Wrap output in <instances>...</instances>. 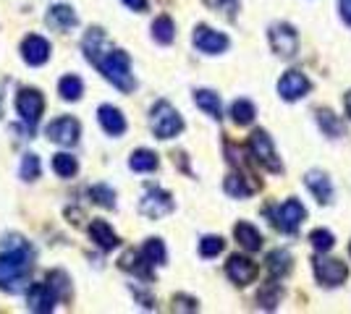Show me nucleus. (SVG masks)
Returning a JSON list of instances; mask_svg holds the SVG:
<instances>
[{
	"label": "nucleus",
	"mask_w": 351,
	"mask_h": 314,
	"mask_svg": "<svg viewBox=\"0 0 351 314\" xmlns=\"http://www.w3.org/2000/svg\"><path fill=\"white\" fill-rule=\"evenodd\" d=\"M32 262H34V246L21 236H8L0 246V291L19 293L27 288Z\"/></svg>",
	"instance_id": "obj_1"
},
{
	"label": "nucleus",
	"mask_w": 351,
	"mask_h": 314,
	"mask_svg": "<svg viewBox=\"0 0 351 314\" xmlns=\"http://www.w3.org/2000/svg\"><path fill=\"white\" fill-rule=\"evenodd\" d=\"M97 68H100V74L121 92H134L136 87V81H134V74H132V58H129V53L126 50H118L113 47L108 55H105L100 63H97Z\"/></svg>",
	"instance_id": "obj_2"
},
{
	"label": "nucleus",
	"mask_w": 351,
	"mask_h": 314,
	"mask_svg": "<svg viewBox=\"0 0 351 314\" xmlns=\"http://www.w3.org/2000/svg\"><path fill=\"white\" fill-rule=\"evenodd\" d=\"M149 126H152V134L158 139L168 142L184 131V118L168 100H158L149 110Z\"/></svg>",
	"instance_id": "obj_3"
},
{
	"label": "nucleus",
	"mask_w": 351,
	"mask_h": 314,
	"mask_svg": "<svg viewBox=\"0 0 351 314\" xmlns=\"http://www.w3.org/2000/svg\"><path fill=\"white\" fill-rule=\"evenodd\" d=\"M249 152H252V157L263 165L265 170H270V173H280L283 170V163H280L278 152H276V144H273V139H270V134L265 129L252 131V136H249Z\"/></svg>",
	"instance_id": "obj_4"
},
{
	"label": "nucleus",
	"mask_w": 351,
	"mask_h": 314,
	"mask_svg": "<svg viewBox=\"0 0 351 314\" xmlns=\"http://www.w3.org/2000/svg\"><path fill=\"white\" fill-rule=\"evenodd\" d=\"M270 218H273V225L278 228L280 233H296L299 231V225L307 220V209L304 205L299 202V199H286L283 205L270 212Z\"/></svg>",
	"instance_id": "obj_5"
},
{
	"label": "nucleus",
	"mask_w": 351,
	"mask_h": 314,
	"mask_svg": "<svg viewBox=\"0 0 351 314\" xmlns=\"http://www.w3.org/2000/svg\"><path fill=\"white\" fill-rule=\"evenodd\" d=\"M173 209H176L173 196L168 194L165 189H160V186H149L145 192V196H142V202H139V212L145 218H149V220H160L165 215H171Z\"/></svg>",
	"instance_id": "obj_6"
},
{
	"label": "nucleus",
	"mask_w": 351,
	"mask_h": 314,
	"mask_svg": "<svg viewBox=\"0 0 351 314\" xmlns=\"http://www.w3.org/2000/svg\"><path fill=\"white\" fill-rule=\"evenodd\" d=\"M267 40H270V47L278 58H293L299 53V34L291 24L286 21H278L267 29Z\"/></svg>",
	"instance_id": "obj_7"
},
{
	"label": "nucleus",
	"mask_w": 351,
	"mask_h": 314,
	"mask_svg": "<svg viewBox=\"0 0 351 314\" xmlns=\"http://www.w3.org/2000/svg\"><path fill=\"white\" fill-rule=\"evenodd\" d=\"M312 267H315L317 283L328 285V288H336V285H341L349 278V267L341 259H333V257H315Z\"/></svg>",
	"instance_id": "obj_8"
},
{
	"label": "nucleus",
	"mask_w": 351,
	"mask_h": 314,
	"mask_svg": "<svg viewBox=\"0 0 351 314\" xmlns=\"http://www.w3.org/2000/svg\"><path fill=\"white\" fill-rule=\"evenodd\" d=\"M43 110H45V97L40 90H21L19 97H16V113L21 116V120L27 123V129H34L37 120L43 118Z\"/></svg>",
	"instance_id": "obj_9"
},
{
	"label": "nucleus",
	"mask_w": 351,
	"mask_h": 314,
	"mask_svg": "<svg viewBox=\"0 0 351 314\" xmlns=\"http://www.w3.org/2000/svg\"><path fill=\"white\" fill-rule=\"evenodd\" d=\"M45 134H47V139L53 144H58V147H73L79 142V136H82V126L71 116H60V118H56L45 129Z\"/></svg>",
	"instance_id": "obj_10"
},
{
	"label": "nucleus",
	"mask_w": 351,
	"mask_h": 314,
	"mask_svg": "<svg viewBox=\"0 0 351 314\" xmlns=\"http://www.w3.org/2000/svg\"><path fill=\"white\" fill-rule=\"evenodd\" d=\"M191 42H194V47H197L199 53H205V55H220V53H226L228 45H231L223 31H215L213 27H207V24H199V27L194 29Z\"/></svg>",
	"instance_id": "obj_11"
},
{
	"label": "nucleus",
	"mask_w": 351,
	"mask_h": 314,
	"mask_svg": "<svg viewBox=\"0 0 351 314\" xmlns=\"http://www.w3.org/2000/svg\"><path fill=\"white\" fill-rule=\"evenodd\" d=\"M309 90H312V81H309L302 71H286V74L278 79V94L286 103L302 100Z\"/></svg>",
	"instance_id": "obj_12"
},
{
	"label": "nucleus",
	"mask_w": 351,
	"mask_h": 314,
	"mask_svg": "<svg viewBox=\"0 0 351 314\" xmlns=\"http://www.w3.org/2000/svg\"><path fill=\"white\" fill-rule=\"evenodd\" d=\"M82 50H84V58L97 66V63L113 50V45L108 42V34H105L100 27H92V29L84 34V40H82Z\"/></svg>",
	"instance_id": "obj_13"
},
{
	"label": "nucleus",
	"mask_w": 351,
	"mask_h": 314,
	"mask_svg": "<svg viewBox=\"0 0 351 314\" xmlns=\"http://www.w3.org/2000/svg\"><path fill=\"white\" fill-rule=\"evenodd\" d=\"M257 265L249 259V257H241V254H234L228 262H226V275H228V280L236 285H249L257 280Z\"/></svg>",
	"instance_id": "obj_14"
},
{
	"label": "nucleus",
	"mask_w": 351,
	"mask_h": 314,
	"mask_svg": "<svg viewBox=\"0 0 351 314\" xmlns=\"http://www.w3.org/2000/svg\"><path fill=\"white\" fill-rule=\"evenodd\" d=\"M56 301H60V296L56 293V288L47 283H34L29 288V293H27V306H29L32 312H53L56 309Z\"/></svg>",
	"instance_id": "obj_15"
},
{
	"label": "nucleus",
	"mask_w": 351,
	"mask_h": 314,
	"mask_svg": "<svg viewBox=\"0 0 351 314\" xmlns=\"http://www.w3.org/2000/svg\"><path fill=\"white\" fill-rule=\"evenodd\" d=\"M50 53H53V47L40 34H29L21 42V58H24V63H29V66H45L50 60Z\"/></svg>",
	"instance_id": "obj_16"
},
{
	"label": "nucleus",
	"mask_w": 351,
	"mask_h": 314,
	"mask_svg": "<svg viewBox=\"0 0 351 314\" xmlns=\"http://www.w3.org/2000/svg\"><path fill=\"white\" fill-rule=\"evenodd\" d=\"M304 186L309 189V194L315 196L320 205H330L333 202V181L328 173L322 170H309L304 176Z\"/></svg>",
	"instance_id": "obj_17"
},
{
	"label": "nucleus",
	"mask_w": 351,
	"mask_h": 314,
	"mask_svg": "<svg viewBox=\"0 0 351 314\" xmlns=\"http://www.w3.org/2000/svg\"><path fill=\"white\" fill-rule=\"evenodd\" d=\"M97 120H100V126L108 136H121L126 131V118L116 105H100L97 107Z\"/></svg>",
	"instance_id": "obj_18"
},
{
	"label": "nucleus",
	"mask_w": 351,
	"mask_h": 314,
	"mask_svg": "<svg viewBox=\"0 0 351 314\" xmlns=\"http://www.w3.org/2000/svg\"><path fill=\"white\" fill-rule=\"evenodd\" d=\"M47 24L58 31H69L79 24V16H76V11H73L71 5H66V3H56V5L47 11Z\"/></svg>",
	"instance_id": "obj_19"
},
{
	"label": "nucleus",
	"mask_w": 351,
	"mask_h": 314,
	"mask_svg": "<svg viewBox=\"0 0 351 314\" xmlns=\"http://www.w3.org/2000/svg\"><path fill=\"white\" fill-rule=\"evenodd\" d=\"M89 236H92V241L100 246V249H105V252H113L118 244H121V239L116 236V231L110 228V223L108 220H92V225H89Z\"/></svg>",
	"instance_id": "obj_20"
},
{
	"label": "nucleus",
	"mask_w": 351,
	"mask_h": 314,
	"mask_svg": "<svg viewBox=\"0 0 351 314\" xmlns=\"http://www.w3.org/2000/svg\"><path fill=\"white\" fill-rule=\"evenodd\" d=\"M194 103L199 110H205L210 118L220 120L223 118V103H220V94L213 90H197L194 92Z\"/></svg>",
	"instance_id": "obj_21"
},
{
	"label": "nucleus",
	"mask_w": 351,
	"mask_h": 314,
	"mask_svg": "<svg viewBox=\"0 0 351 314\" xmlns=\"http://www.w3.org/2000/svg\"><path fill=\"white\" fill-rule=\"evenodd\" d=\"M234 236L247 252H260V249H263V233L252 223H239L234 228Z\"/></svg>",
	"instance_id": "obj_22"
},
{
	"label": "nucleus",
	"mask_w": 351,
	"mask_h": 314,
	"mask_svg": "<svg viewBox=\"0 0 351 314\" xmlns=\"http://www.w3.org/2000/svg\"><path fill=\"white\" fill-rule=\"evenodd\" d=\"M252 176H241V173H231L226 183H223V189H226V194L234 196V199H244V196L254 194V189H257V183H249Z\"/></svg>",
	"instance_id": "obj_23"
},
{
	"label": "nucleus",
	"mask_w": 351,
	"mask_h": 314,
	"mask_svg": "<svg viewBox=\"0 0 351 314\" xmlns=\"http://www.w3.org/2000/svg\"><path fill=\"white\" fill-rule=\"evenodd\" d=\"M152 40L158 42V45H171L176 40V24L171 16H158L155 21H152Z\"/></svg>",
	"instance_id": "obj_24"
},
{
	"label": "nucleus",
	"mask_w": 351,
	"mask_h": 314,
	"mask_svg": "<svg viewBox=\"0 0 351 314\" xmlns=\"http://www.w3.org/2000/svg\"><path fill=\"white\" fill-rule=\"evenodd\" d=\"M158 165H160V160L152 150H136L129 157V168L134 173H152V170H158Z\"/></svg>",
	"instance_id": "obj_25"
},
{
	"label": "nucleus",
	"mask_w": 351,
	"mask_h": 314,
	"mask_svg": "<svg viewBox=\"0 0 351 314\" xmlns=\"http://www.w3.org/2000/svg\"><path fill=\"white\" fill-rule=\"evenodd\" d=\"M280 299H283V288H280L278 278L267 280V283L260 288V293H257V301H260V306H263V309H270V312L278 306Z\"/></svg>",
	"instance_id": "obj_26"
},
{
	"label": "nucleus",
	"mask_w": 351,
	"mask_h": 314,
	"mask_svg": "<svg viewBox=\"0 0 351 314\" xmlns=\"http://www.w3.org/2000/svg\"><path fill=\"white\" fill-rule=\"evenodd\" d=\"M58 94L66 103H76V100H82V94H84V81L76 74L63 76L58 81Z\"/></svg>",
	"instance_id": "obj_27"
},
{
	"label": "nucleus",
	"mask_w": 351,
	"mask_h": 314,
	"mask_svg": "<svg viewBox=\"0 0 351 314\" xmlns=\"http://www.w3.org/2000/svg\"><path fill=\"white\" fill-rule=\"evenodd\" d=\"M149 262L145 259L142 252H126V254L121 257V270H129L134 275H139V278H149Z\"/></svg>",
	"instance_id": "obj_28"
},
{
	"label": "nucleus",
	"mask_w": 351,
	"mask_h": 314,
	"mask_svg": "<svg viewBox=\"0 0 351 314\" xmlns=\"http://www.w3.org/2000/svg\"><path fill=\"white\" fill-rule=\"evenodd\" d=\"M289 270H291V254L286 249H276L267 254V272L273 278H283Z\"/></svg>",
	"instance_id": "obj_29"
},
{
	"label": "nucleus",
	"mask_w": 351,
	"mask_h": 314,
	"mask_svg": "<svg viewBox=\"0 0 351 314\" xmlns=\"http://www.w3.org/2000/svg\"><path fill=\"white\" fill-rule=\"evenodd\" d=\"M317 123H320L322 134H328L330 139H338V136L343 134V123L338 120V116L333 113V110L320 107V110H317Z\"/></svg>",
	"instance_id": "obj_30"
},
{
	"label": "nucleus",
	"mask_w": 351,
	"mask_h": 314,
	"mask_svg": "<svg viewBox=\"0 0 351 314\" xmlns=\"http://www.w3.org/2000/svg\"><path fill=\"white\" fill-rule=\"evenodd\" d=\"M254 116H257V107H254L252 100H236L231 105V120L236 126H249L254 120Z\"/></svg>",
	"instance_id": "obj_31"
},
{
	"label": "nucleus",
	"mask_w": 351,
	"mask_h": 314,
	"mask_svg": "<svg viewBox=\"0 0 351 314\" xmlns=\"http://www.w3.org/2000/svg\"><path fill=\"white\" fill-rule=\"evenodd\" d=\"M142 254H145V259L152 267H155V265H165V259H168V252H165L162 239H147L145 246H142Z\"/></svg>",
	"instance_id": "obj_32"
},
{
	"label": "nucleus",
	"mask_w": 351,
	"mask_h": 314,
	"mask_svg": "<svg viewBox=\"0 0 351 314\" xmlns=\"http://www.w3.org/2000/svg\"><path fill=\"white\" fill-rule=\"evenodd\" d=\"M53 170H56V176H60V179H71V176H76V170H79V163H76V157H71L69 152H58V155H53Z\"/></svg>",
	"instance_id": "obj_33"
},
{
	"label": "nucleus",
	"mask_w": 351,
	"mask_h": 314,
	"mask_svg": "<svg viewBox=\"0 0 351 314\" xmlns=\"http://www.w3.org/2000/svg\"><path fill=\"white\" fill-rule=\"evenodd\" d=\"M89 196H92V202L100 205V207H108V209L116 207V192H113L110 186H105V183L89 186Z\"/></svg>",
	"instance_id": "obj_34"
},
{
	"label": "nucleus",
	"mask_w": 351,
	"mask_h": 314,
	"mask_svg": "<svg viewBox=\"0 0 351 314\" xmlns=\"http://www.w3.org/2000/svg\"><path fill=\"white\" fill-rule=\"evenodd\" d=\"M309 241H312V246H315L317 252H330V249L336 246V236H333L328 228H315V231L309 233Z\"/></svg>",
	"instance_id": "obj_35"
},
{
	"label": "nucleus",
	"mask_w": 351,
	"mask_h": 314,
	"mask_svg": "<svg viewBox=\"0 0 351 314\" xmlns=\"http://www.w3.org/2000/svg\"><path fill=\"white\" fill-rule=\"evenodd\" d=\"M223 249H226V241L220 239V236H202V241H199V254L205 257V259L218 257Z\"/></svg>",
	"instance_id": "obj_36"
},
{
	"label": "nucleus",
	"mask_w": 351,
	"mask_h": 314,
	"mask_svg": "<svg viewBox=\"0 0 351 314\" xmlns=\"http://www.w3.org/2000/svg\"><path fill=\"white\" fill-rule=\"evenodd\" d=\"M40 170H43V165H40V157L37 155H24V160H21V179L24 181H37L40 179Z\"/></svg>",
	"instance_id": "obj_37"
},
{
	"label": "nucleus",
	"mask_w": 351,
	"mask_h": 314,
	"mask_svg": "<svg viewBox=\"0 0 351 314\" xmlns=\"http://www.w3.org/2000/svg\"><path fill=\"white\" fill-rule=\"evenodd\" d=\"M197 309H199V304L191 296H176L173 299V312H197Z\"/></svg>",
	"instance_id": "obj_38"
},
{
	"label": "nucleus",
	"mask_w": 351,
	"mask_h": 314,
	"mask_svg": "<svg viewBox=\"0 0 351 314\" xmlns=\"http://www.w3.org/2000/svg\"><path fill=\"white\" fill-rule=\"evenodd\" d=\"M210 5H215V8H223V11H228V14L234 16L236 8H239V0H207Z\"/></svg>",
	"instance_id": "obj_39"
},
{
	"label": "nucleus",
	"mask_w": 351,
	"mask_h": 314,
	"mask_svg": "<svg viewBox=\"0 0 351 314\" xmlns=\"http://www.w3.org/2000/svg\"><path fill=\"white\" fill-rule=\"evenodd\" d=\"M338 8H341V18L351 27V0H338Z\"/></svg>",
	"instance_id": "obj_40"
},
{
	"label": "nucleus",
	"mask_w": 351,
	"mask_h": 314,
	"mask_svg": "<svg viewBox=\"0 0 351 314\" xmlns=\"http://www.w3.org/2000/svg\"><path fill=\"white\" fill-rule=\"evenodd\" d=\"M126 8H132V11H136V14H142V11H147V0H121Z\"/></svg>",
	"instance_id": "obj_41"
},
{
	"label": "nucleus",
	"mask_w": 351,
	"mask_h": 314,
	"mask_svg": "<svg viewBox=\"0 0 351 314\" xmlns=\"http://www.w3.org/2000/svg\"><path fill=\"white\" fill-rule=\"evenodd\" d=\"M343 105H346V116L351 118V92L346 94V100H343Z\"/></svg>",
	"instance_id": "obj_42"
},
{
	"label": "nucleus",
	"mask_w": 351,
	"mask_h": 314,
	"mask_svg": "<svg viewBox=\"0 0 351 314\" xmlns=\"http://www.w3.org/2000/svg\"><path fill=\"white\" fill-rule=\"evenodd\" d=\"M349 254H351V244H349Z\"/></svg>",
	"instance_id": "obj_43"
}]
</instances>
